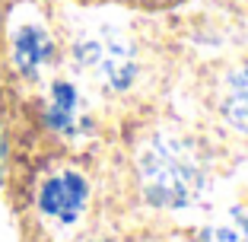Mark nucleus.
Here are the masks:
<instances>
[{
	"label": "nucleus",
	"mask_w": 248,
	"mask_h": 242,
	"mask_svg": "<svg viewBox=\"0 0 248 242\" xmlns=\"http://www.w3.org/2000/svg\"><path fill=\"white\" fill-rule=\"evenodd\" d=\"M197 242H248V210L232 207L201 233Z\"/></svg>",
	"instance_id": "7"
},
{
	"label": "nucleus",
	"mask_w": 248,
	"mask_h": 242,
	"mask_svg": "<svg viewBox=\"0 0 248 242\" xmlns=\"http://www.w3.org/2000/svg\"><path fill=\"white\" fill-rule=\"evenodd\" d=\"M73 58L83 70L95 74L108 89H118V93L137 80V58L121 32L105 29L95 35H83L73 45Z\"/></svg>",
	"instance_id": "2"
},
{
	"label": "nucleus",
	"mask_w": 248,
	"mask_h": 242,
	"mask_svg": "<svg viewBox=\"0 0 248 242\" xmlns=\"http://www.w3.org/2000/svg\"><path fill=\"white\" fill-rule=\"evenodd\" d=\"M143 194L156 207H188L204 191V166L178 137H153L137 156Z\"/></svg>",
	"instance_id": "1"
},
{
	"label": "nucleus",
	"mask_w": 248,
	"mask_h": 242,
	"mask_svg": "<svg viewBox=\"0 0 248 242\" xmlns=\"http://www.w3.org/2000/svg\"><path fill=\"white\" fill-rule=\"evenodd\" d=\"M54 58V42L42 26H22L13 35V64L19 74L35 77L48 61Z\"/></svg>",
	"instance_id": "4"
},
{
	"label": "nucleus",
	"mask_w": 248,
	"mask_h": 242,
	"mask_svg": "<svg viewBox=\"0 0 248 242\" xmlns=\"http://www.w3.org/2000/svg\"><path fill=\"white\" fill-rule=\"evenodd\" d=\"M45 121L48 128L64 137H77L83 128V118H80V96L73 89V83H54L51 96H48V105H45Z\"/></svg>",
	"instance_id": "5"
},
{
	"label": "nucleus",
	"mask_w": 248,
	"mask_h": 242,
	"mask_svg": "<svg viewBox=\"0 0 248 242\" xmlns=\"http://www.w3.org/2000/svg\"><path fill=\"white\" fill-rule=\"evenodd\" d=\"M89 198L86 178L77 176V172H58L38 191V207H42L45 217H51L58 223H73L83 213Z\"/></svg>",
	"instance_id": "3"
},
{
	"label": "nucleus",
	"mask_w": 248,
	"mask_h": 242,
	"mask_svg": "<svg viewBox=\"0 0 248 242\" xmlns=\"http://www.w3.org/2000/svg\"><path fill=\"white\" fill-rule=\"evenodd\" d=\"M219 109H223V118H226L235 131L248 134V64L235 67L232 74H229Z\"/></svg>",
	"instance_id": "6"
}]
</instances>
